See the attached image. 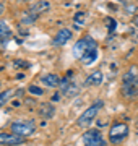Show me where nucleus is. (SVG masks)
<instances>
[{
  "instance_id": "nucleus-9",
  "label": "nucleus",
  "mask_w": 138,
  "mask_h": 146,
  "mask_svg": "<svg viewBox=\"0 0 138 146\" xmlns=\"http://www.w3.org/2000/svg\"><path fill=\"white\" fill-rule=\"evenodd\" d=\"M23 143V136H18L15 133H0V145L3 146H18Z\"/></svg>"
},
{
  "instance_id": "nucleus-1",
  "label": "nucleus",
  "mask_w": 138,
  "mask_h": 146,
  "mask_svg": "<svg viewBox=\"0 0 138 146\" xmlns=\"http://www.w3.org/2000/svg\"><path fill=\"white\" fill-rule=\"evenodd\" d=\"M122 94L125 98L138 96V67L132 65L122 78Z\"/></svg>"
},
{
  "instance_id": "nucleus-11",
  "label": "nucleus",
  "mask_w": 138,
  "mask_h": 146,
  "mask_svg": "<svg viewBox=\"0 0 138 146\" xmlns=\"http://www.w3.org/2000/svg\"><path fill=\"white\" fill-rule=\"evenodd\" d=\"M41 81H42L46 86H49V88H57V86H60V78H58L57 75H54V73H46V75H42L41 76Z\"/></svg>"
},
{
  "instance_id": "nucleus-4",
  "label": "nucleus",
  "mask_w": 138,
  "mask_h": 146,
  "mask_svg": "<svg viewBox=\"0 0 138 146\" xmlns=\"http://www.w3.org/2000/svg\"><path fill=\"white\" fill-rule=\"evenodd\" d=\"M11 133H15L18 136H31L36 131V123L33 120H16L10 125Z\"/></svg>"
},
{
  "instance_id": "nucleus-18",
  "label": "nucleus",
  "mask_w": 138,
  "mask_h": 146,
  "mask_svg": "<svg viewBox=\"0 0 138 146\" xmlns=\"http://www.w3.org/2000/svg\"><path fill=\"white\" fill-rule=\"evenodd\" d=\"M28 89H29V93H31V94H36V96H41V94L44 93L42 89H39L37 86H34V84H31V86H29Z\"/></svg>"
},
{
  "instance_id": "nucleus-8",
  "label": "nucleus",
  "mask_w": 138,
  "mask_h": 146,
  "mask_svg": "<svg viewBox=\"0 0 138 146\" xmlns=\"http://www.w3.org/2000/svg\"><path fill=\"white\" fill-rule=\"evenodd\" d=\"M60 91H62V94L64 96H67V98H73L75 94H78V86L73 83V81H70V78L67 76V78H64V81L60 83Z\"/></svg>"
},
{
  "instance_id": "nucleus-15",
  "label": "nucleus",
  "mask_w": 138,
  "mask_h": 146,
  "mask_svg": "<svg viewBox=\"0 0 138 146\" xmlns=\"http://www.w3.org/2000/svg\"><path fill=\"white\" fill-rule=\"evenodd\" d=\"M86 18H88V15H86V11H78V13L75 15V18H73L75 26H76V28H81L83 25H85Z\"/></svg>"
},
{
  "instance_id": "nucleus-7",
  "label": "nucleus",
  "mask_w": 138,
  "mask_h": 146,
  "mask_svg": "<svg viewBox=\"0 0 138 146\" xmlns=\"http://www.w3.org/2000/svg\"><path fill=\"white\" fill-rule=\"evenodd\" d=\"M49 10H50V3H49L47 0H36V2L29 7L28 13L31 15V20H34V18H37L39 15H42V13H46V11H49Z\"/></svg>"
},
{
  "instance_id": "nucleus-16",
  "label": "nucleus",
  "mask_w": 138,
  "mask_h": 146,
  "mask_svg": "<svg viewBox=\"0 0 138 146\" xmlns=\"http://www.w3.org/2000/svg\"><path fill=\"white\" fill-rule=\"evenodd\" d=\"M13 94H15V91H13V89L2 91V93H0V107H2L3 104H7V102H8L11 98H13Z\"/></svg>"
},
{
  "instance_id": "nucleus-20",
  "label": "nucleus",
  "mask_w": 138,
  "mask_h": 146,
  "mask_svg": "<svg viewBox=\"0 0 138 146\" xmlns=\"http://www.w3.org/2000/svg\"><path fill=\"white\" fill-rule=\"evenodd\" d=\"M133 25H135V26L138 28V16H137V18H135V20H133Z\"/></svg>"
},
{
  "instance_id": "nucleus-10",
  "label": "nucleus",
  "mask_w": 138,
  "mask_h": 146,
  "mask_svg": "<svg viewBox=\"0 0 138 146\" xmlns=\"http://www.w3.org/2000/svg\"><path fill=\"white\" fill-rule=\"evenodd\" d=\"M70 39H72V31L67 29V28H62V29L55 34V37L52 39V44L57 46V47H60V46H65Z\"/></svg>"
},
{
  "instance_id": "nucleus-17",
  "label": "nucleus",
  "mask_w": 138,
  "mask_h": 146,
  "mask_svg": "<svg viewBox=\"0 0 138 146\" xmlns=\"http://www.w3.org/2000/svg\"><path fill=\"white\" fill-rule=\"evenodd\" d=\"M106 23H109V25H107V26H109V34H112V31H115V26H117L115 20H112V18H106Z\"/></svg>"
},
{
  "instance_id": "nucleus-12",
  "label": "nucleus",
  "mask_w": 138,
  "mask_h": 146,
  "mask_svg": "<svg viewBox=\"0 0 138 146\" xmlns=\"http://www.w3.org/2000/svg\"><path fill=\"white\" fill-rule=\"evenodd\" d=\"M11 36H13V33H11L10 26L7 25V21H0V44L10 41Z\"/></svg>"
},
{
  "instance_id": "nucleus-19",
  "label": "nucleus",
  "mask_w": 138,
  "mask_h": 146,
  "mask_svg": "<svg viewBox=\"0 0 138 146\" xmlns=\"http://www.w3.org/2000/svg\"><path fill=\"white\" fill-rule=\"evenodd\" d=\"M3 11H5V7H3V3H0V15H2Z\"/></svg>"
},
{
  "instance_id": "nucleus-13",
  "label": "nucleus",
  "mask_w": 138,
  "mask_h": 146,
  "mask_svg": "<svg viewBox=\"0 0 138 146\" xmlns=\"http://www.w3.org/2000/svg\"><path fill=\"white\" fill-rule=\"evenodd\" d=\"M102 81H104V75L98 70V72H93L90 76L86 78L85 84H86V86H98V84H101Z\"/></svg>"
},
{
  "instance_id": "nucleus-6",
  "label": "nucleus",
  "mask_w": 138,
  "mask_h": 146,
  "mask_svg": "<svg viewBox=\"0 0 138 146\" xmlns=\"http://www.w3.org/2000/svg\"><path fill=\"white\" fill-rule=\"evenodd\" d=\"M128 136V125L127 123H114L109 130V140L112 143H120Z\"/></svg>"
},
{
  "instance_id": "nucleus-3",
  "label": "nucleus",
  "mask_w": 138,
  "mask_h": 146,
  "mask_svg": "<svg viewBox=\"0 0 138 146\" xmlns=\"http://www.w3.org/2000/svg\"><path fill=\"white\" fill-rule=\"evenodd\" d=\"M93 49H98V42L93 39L91 36H85L81 37V39H78V41L75 42L73 46V55L76 58H83V55H85L86 52H90V50H93Z\"/></svg>"
},
{
  "instance_id": "nucleus-2",
  "label": "nucleus",
  "mask_w": 138,
  "mask_h": 146,
  "mask_svg": "<svg viewBox=\"0 0 138 146\" xmlns=\"http://www.w3.org/2000/svg\"><path fill=\"white\" fill-rule=\"evenodd\" d=\"M102 106H104V102H102L101 99L94 101V104L90 106V107H88V109H86L85 112L78 117V120H76V125L80 127V128H90V125L93 123V120L98 117L99 110L102 109Z\"/></svg>"
},
{
  "instance_id": "nucleus-5",
  "label": "nucleus",
  "mask_w": 138,
  "mask_h": 146,
  "mask_svg": "<svg viewBox=\"0 0 138 146\" xmlns=\"http://www.w3.org/2000/svg\"><path fill=\"white\" fill-rule=\"evenodd\" d=\"M83 146H106V141L102 138L99 130H88L81 136Z\"/></svg>"
},
{
  "instance_id": "nucleus-14",
  "label": "nucleus",
  "mask_w": 138,
  "mask_h": 146,
  "mask_svg": "<svg viewBox=\"0 0 138 146\" xmlns=\"http://www.w3.org/2000/svg\"><path fill=\"white\" fill-rule=\"evenodd\" d=\"M55 112L52 104H49V102H42V104L39 106V115H42L44 119H50Z\"/></svg>"
}]
</instances>
